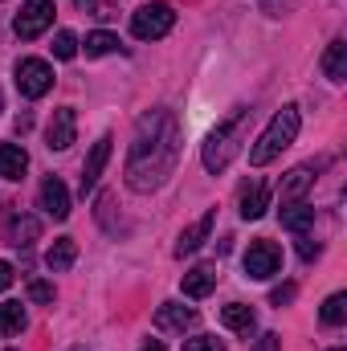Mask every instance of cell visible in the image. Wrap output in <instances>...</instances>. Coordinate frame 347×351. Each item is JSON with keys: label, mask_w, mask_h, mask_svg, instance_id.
<instances>
[{"label": "cell", "mask_w": 347, "mask_h": 351, "mask_svg": "<svg viewBox=\"0 0 347 351\" xmlns=\"http://www.w3.org/2000/svg\"><path fill=\"white\" fill-rule=\"evenodd\" d=\"M265 204H270V188L254 180V184H246L241 188V200H237V213L246 217V221H258L261 213H265Z\"/></svg>", "instance_id": "14"}, {"label": "cell", "mask_w": 347, "mask_h": 351, "mask_svg": "<svg viewBox=\"0 0 347 351\" xmlns=\"http://www.w3.org/2000/svg\"><path fill=\"white\" fill-rule=\"evenodd\" d=\"M119 49V37L115 33H86V58H106V53H115Z\"/></svg>", "instance_id": "23"}, {"label": "cell", "mask_w": 347, "mask_h": 351, "mask_svg": "<svg viewBox=\"0 0 347 351\" xmlns=\"http://www.w3.org/2000/svg\"><path fill=\"white\" fill-rule=\"evenodd\" d=\"M298 106H282L274 119H270V127L258 135V143L250 147V164L261 168V164H270V160H278L290 143H294V135H298Z\"/></svg>", "instance_id": "2"}, {"label": "cell", "mask_w": 347, "mask_h": 351, "mask_svg": "<svg viewBox=\"0 0 347 351\" xmlns=\"http://www.w3.org/2000/svg\"><path fill=\"white\" fill-rule=\"evenodd\" d=\"M172 25H176V8L164 4V0L143 4V8H135V16H131V33H135L139 41H156V37H164Z\"/></svg>", "instance_id": "4"}, {"label": "cell", "mask_w": 347, "mask_h": 351, "mask_svg": "<svg viewBox=\"0 0 347 351\" xmlns=\"http://www.w3.org/2000/svg\"><path fill=\"white\" fill-rule=\"evenodd\" d=\"M319 319H323L327 327H339V323H344V319H347V294H344V290H339V294H331V298L323 302Z\"/></svg>", "instance_id": "24"}, {"label": "cell", "mask_w": 347, "mask_h": 351, "mask_svg": "<svg viewBox=\"0 0 347 351\" xmlns=\"http://www.w3.org/2000/svg\"><path fill=\"white\" fill-rule=\"evenodd\" d=\"M37 237H41V221H37L33 213H12V217L4 221V241H8V245L25 250V245H33Z\"/></svg>", "instance_id": "9"}, {"label": "cell", "mask_w": 347, "mask_h": 351, "mask_svg": "<svg viewBox=\"0 0 347 351\" xmlns=\"http://www.w3.org/2000/svg\"><path fill=\"white\" fill-rule=\"evenodd\" d=\"M323 164H327V160H315V164H298L294 172L286 176V180H282V204H290V200H302V196H307V188L315 184V176L323 172Z\"/></svg>", "instance_id": "10"}, {"label": "cell", "mask_w": 347, "mask_h": 351, "mask_svg": "<svg viewBox=\"0 0 347 351\" xmlns=\"http://www.w3.org/2000/svg\"><path fill=\"white\" fill-rule=\"evenodd\" d=\"M25 306L21 302H0V339H12V335H21L25 331Z\"/></svg>", "instance_id": "22"}, {"label": "cell", "mask_w": 347, "mask_h": 351, "mask_svg": "<svg viewBox=\"0 0 347 351\" xmlns=\"http://www.w3.org/2000/svg\"><path fill=\"white\" fill-rule=\"evenodd\" d=\"M241 123H246V110H233L208 139H204V152H200V160H204V168L208 172H225L229 168V160L237 156V131H241Z\"/></svg>", "instance_id": "3"}, {"label": "cell", "mask_w": 347, "mask_h": 351, "mask_svg": "<svg viewBox=\"0 0 347 351\" xmlns=\"http://www.w3.org/2000/svg\"><path fill=\"white\" fill-rule=\"evenodd\" d=\"M331 351H347V348H331Z\"/></svg>", "instance_id": "32"}, {"label": "cell", "mask_w": 347, "mask_h": 351, "mask_svg": "<svg viewBox=\"0 0 347 351\" xmlns=\"http://www.w3.org/2000/svg\"><path fill=\"white\" fill-rule=\"evenodd\" d=\"M213 221H217V213H204L200 221H192V225L180 233V241H176V258H184V254H196V250L208 241V233H213Z\"/></svg>", "instance_id": "12"}, {"label": "cell", "mask_w": 347, "mask_h": 351, "mask_svg": "<svg viewBox=\"0 0 347 351\" xmlns=\"http://www.w3.org/2000/svg\"><path fill=\"white\" fill-rule=\"evenodd\" d=\"M78 53V37L70 33V29H62L58 37H53V58H62V62H70Z\"/></svg>", "instance_id": "25"}, {"label": "cell", "mask_w": 347, "mask_h": 351, "mask_svg": "<svg viewBox=\"0 0 347 351\" xmlns=\"http://www.w3.org/2000/svg\"><path fill=\"white\" fill-rule=\"evenodd\" d=\"M74 135H78V119H74V110H70V106L53 110V119H49V127H45V143H49V152H66V147L74 143Z\"/></svg>", "instance_id": "8"}, {"label": "cell", "mask_w": 347, "mask_h": 351, "mask_svg": "<svg viewBox=\"0 0 347 351\" xmlns=\"http://www.w3.org/2000/svg\"><path fill=\"white\" fill-rule=\"evenodd\" d=\"M282 229H290V233H307L311 225H315V208L307 204V200H290V204H282Z\"/></svg>", "instance_id": "15"}, {"label": "cell", "mask_w": 347, "mask_h": 351, "mask_svg": "<svg viewBox=\"0 0 347 351\" xmlns=\"http://www.w3.org/2000/svg\"><path fill=\"white\" fill-rule=\"evenodd\" d=\"M176 152H180L176 119L168 110H152L135 131V143H131V156H127V184L135 192L160 188L176 168Z\"/></svg>", "instance_id": "1"}, {"label": "cell", "mask_w": 347, "mask_h": 351, "mask_svg": "<svg viewBox=\"0 0 347 351\" xmlns=\"http://www.w3.org/2000/svg\"><path fill=\"white\" fill-rule=\"evenodd\" d=\"M78 258V245H74V237H58L53 245H49V254H45V265L53 269V274H66L70 265Z\"/></svg>", "instance_id": "20"}, {"label": "cell", "mask_w": 347, "mask_h": 351, "mask_svg": "<svg viewBox=\"0 0 347 351\" xmlns=\"http://www.w3.org/2000/svg\"><path fill=\"white\" fill-rule=\"evenodd\" d=\"M278 269H282V250H278L274 241H254V245L246 250V274H250L254 282L274 278Z\"/></svg>", "instance_id": "7"}, {"label": "cell", "mask_w": 347, "mask_h": 351, "mask_svg": "<svg viewBox=\"0 0 347 351\" xmlns=\"http://www.w3.org/2000/svg\"><path fill=\"white\" fill-rule=\"evenodd\" d=\"M25 168H29L25 147H21V143H0V176H4V180H21Z\"/></svg>", "instance_id": "18"}, {"label": "cell", "mask_w": 347, "mask_h": 351, "mask_svg": "<svg viewBox=\"0 0 347 351\" xmlns=\"http://www.w3.org/2000/svg\"><path fill=\"white\" fill-rule=\"evenodd\" d=\"M184 351H225L221 348V339H213V335H196V339H188Z\"/></svg>", "instance_id": "26"}, {"label": "cell", "mask_w": 347, "mask_h": 351, "mask_svg": "<svg viewBox=\"0 0 347 351\" xmlns=\"http://www.w3.org/2000/svg\"><path fill=\"white\" fill-rule=\"evenodd\" d=\"M270 298H274V306H282V302H290V298H294V286H278Z\"/></svg>", "instance_id": "29"}, {"label": "cell", "mask_w": 347, "mask_h": 351, "mask_svg": "<svg viewBox=\"0 0 347 351\" xmlns=\"http://www.w3.org/2000/svg\"><path fill=\"white\" fill-rule=\"evenodd\" d=\"M192 323H196V311H192V306L164 302V306L156 311V327H164V331H184V327H192Z\"/></svg>", "instance_id": "17"}, {"label": "cell", "mask_w": 347, "mask_h": 351, "mask_svg": "<svg viewBox=\"0 0 347 351\" xmlns=\"http://www.w3.org/2000/svg\"><path fill=\"white\" fill-rule=\"evenodd\" d=\"M29 298L33 302H53V286L49 282H29Z\"/></svg>", "instance_id": "28"}, {"label": "cell", "mask_w": 347, "mask_h": 351, "mask_svg": "<svg viewBox=\"0 0 347 351\" xmlns=\"http://www.w3.org/2000/svg\"><path fill=\"white\" fill-rule=\"evenodd\" d=\"M180 286H184L188 298H204V294H213V286H217V269H213V265H192Z\"/></svg>", "instance_id": "16"}, {"label": "cell", "mask_w": 347, "mask_h": 351, "mask_svg": "<svg viewBox=\"0 0 347 351\" xmlns=\"http://www.w3.org/2000/svg\"><path fill=\"white\" fill-rule=\"evenodd\" d=\"M53 12H58L53 0H25L21 12H16V21H12V33L21 41H33V37H41L53 25Z\"/></svg>", "instance_id": "5"}, {"label": "cell", "mask_w": 347, "mask_h": 351, "mask_svg": "<svg viewBox=\"0 0 347 351\" xmlns=\"http://www.w3.org/2000/svg\"><path fill=\"white\" fill-rule=\"evenodd\" d=\"M221 323H225L229 331H237V335H250V331H254V311H250L246 302H229V306L221 311Z\"/></svg>", "instance_id": "21"}, {"label": "cell", "mask_w": 347, "mask_h": 351, "mask_svg": "<svg viewBox=\"0 0 347 351\" xmlns=\"http://www.w3.org/2000/svg\"><path fill=\"white\" fill-rule=\"evenodd\" d=\"M8 286H12V265L0 262V290H8Z\"/></svg>", "instance_id": "30"}, {"label": "cell", "mask_w": 347, "mask_h": 351, "mask_svg": "<svg viewBox=\"0 0 347 351\" xmlns=\"http://www.w3.org/2000/svg\"><path fill=\"white\" fill-rule=\"evenodd\" d=\"M0 106H4V102H0Z\"/></svg>", "instance_id": "33"}, {"label": "cell", "mask_w": 347, "mask_h": 351, "mask_svg": "<svg viewBox=\"0 0 347 351\" xmlns=\"http://www.w3.org/2000/svg\"><path fill=\"white\" fill-rule=\"evenodd\" d=\"M16 90L25 98H41L53 90V66L41 62V58H21L16 62Z\"/></svg>", "instance_id": "6"}, {"label": "cell", "mask_w": 347, "mask_h": 351, "mask_svg": "<svg viewBox=\"0 0 347 351\" xmlns=\"http://www.w3.org/2000/svg\"><path fill=\"white\" fill-rule=\"evenodd\" d=\"M319 254H323V245H319L315 237H302V241H298V258H302V262H315Z\"/></svg>", "instance_id": "27"}, {"label": "cell", "mask_w": 347, "mask_h": 351, "mask_svg": "<svg viewBox=\"0 0 347 351\" xmlns=\"http://www.w3.org/2000/svg\"><path fill=\"white\" fill-rule=\"evenodd\" d=\"M110 135H102L94 147H90V156H86V164H82V192H90L94 184H98V176H102V168H106V160H110Z\"/></svg>", "instance_id": "13"}, {"label": "cell", "mask_w": 347, "mask_h": 351, "mask_svg": "<svg viewBox=\"0 0 347 351\" xmlns=\"http://www.w3.org/2000/svg\"><path fill=\"white\" fill-rule=\"evenodd\" d=\"M143 351H164V348H160V343H147V348H143Z\"/></svg>", "instance_id": "31"}, {"label": "cell", "mask_w": 347, "mask_h": 351, "mask_svg": "<svg viewBox=\"0 0 347 351\" xmlns=\"http://www.w3.org/2000/svg\"><path fill=\"white\" fill-rule=\"evenodd\" d=\"M323 74H327L331 82H344L347 78V41L344 37H335V41L327 45V53H323Z\"/></svg>", "instance_id": "19"}, {"label": "cell", "mask_w": 347, "mask_h": 351, "mask_svg": "<svg viewBox=\"0 0 347 351\" xmlns=\"http://www.w3.org/2000/svg\"><path fill=\"white\" fill-rule=\"evenodd\" d=\"M41 208H45V217H53V221H66V217H70V192H66V184H62L58 176H49V180L41 184Z\"/></svg>", "instance_id": "11"}]
</instances>
